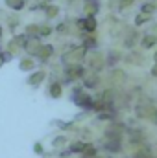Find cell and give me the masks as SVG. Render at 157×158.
<instances>
[{
    "label": "cell",
    "mask_w": 157,
    "mask_h": 158,
    "mask_svg": "<svg viewBox=\"0 0 157 158\" xmlns=\"http://www.w3.org/2000/svg\"><path fill=\"white\" fill-rule=\"evenodd\" d=\"M67 143V138L65 136H57L56 140H52V145L54 147H61V145H65Z\"/></svg>",
    "instance_id": "5"
},
{
    "label": "cell",
    "mask_w": 157,
    "mask_h": 158,
    "mask_svg": "<svg viewBox=\"0 0 157 158\" xmlns=\"http://www.w3.org/2000/svg\"><path fill=\"white\" fill-rule=\"evenodd\" d=\"M43 79H44V72H37V74H34L32 77L28 79V85H32V86H37Z\"/></svg>",
    "instance_id": "1"
},
{
    "label": "cell",
    "mask_w": 157,
    "mask_h": 158,
    "mask_svg": "<svg viewBox=\"0 0 157 158\" xmlns=\"http://www.w3.org/2000/svg\"><path fill=\"white\" fill-rule=\"evenodd\" d=\"M155 63H157V53H155Z\"/></svg>",
    "instance_id": "10"
},
{
    "label": "cell",
    "mask_w": 157,
    "mask_h": 158,
    "mask_svg": "<svg viewBox=\"0 0 157 158\" xmlns=\"http://www.w3.org/2000/svg\"><path fill=\"white\" fill-rule=\"evenodd\" d=\"M34 151H35V155H44V149H43V145H41V143H35V145H34Z\"/></svg>",
    "instance_id": "7"
},
{
    "label": "cell",
    "mask_w": 157,
    "mask_h": 158,
    "mask_svg": "<svg viewBox=\"0 0 157 158\" xmlns=\"http://www.w3.org/2000/svg\"><path fill=\"white\" fill-rule=\"evenodd\" d=\"M85 85H87V86H96V77H89L85 81Z\"/></svg>",
    "instance_id": "8"
},
{
    "label": "cell",
    "mask_w": 157,
    "mask_h": 158,
    "mask_svg": "<svg viewBox=\"0 0 157 158\" xmlns=\"http://www.w3.org/2000/svg\"><path fill=\"white\" fill-rule=\"evenodd\" d=\"M11 7H15V9H20L22 7V4H24V0H6Z\"/></svg>",
    "instance_id": "6"
},
{
    "label": "cell",
    "mask_w": 157,
    "mask_h": 158,
    "mask_svg": "<svg viewBox=\"0 0 157 158\" xmlns=\"http://www.w3.org/2000/svg\"><path fill=\"white\" fill-rule=\"evenodd\" d=\"M50 96L52 98H59L61 96V85L59 83H52L50 85Z\"/></svg>",
    "instance_id": "3"
},
{
    "label": "cell",
    "mask_w": 157,
    "mask_h": 158,
    "mask_svg": "<svg viewBox=\"0 0 157 158\" xmlns=\"http://www.w3.org/2000/svg\"><path fill=\"white\" fill-rule=\"evenodd\" d=\"M152 74H154V76H157V66L154 68V70H152Z\"/></svg>",
    "instance_id": "9"
},
{
    "label": "cell",
    "mask_w": 157,
    "mask_h": 158,
    "mask_svg": "<svg viewBox=\"0 0 157 158\" xmlns=\"http://www.w3.org/2000/svg\"><path fill=\"white\" fill-rule=\"evenodd\" d=\"M85 147H87V143H83V142H76V143H72V145L69 147V151H70V153H81V155H83Z\"/></svg>",
    "instance_id": "2"
},
{
    "label": "cell",
    "mask_w": 157,
    "mask_h": 158,
    "mask_svg": "<svg viewBox=\"0 0 157 158\" xmlns=\"http://www.w3.org/2000/svg\"><path fill=\"white\" fill-rule=\"evenodd\" d=\"M81 158H89V156H81Z\"/></svg>",
    "instance_id": "12"
},
{
    "label": "cell",
    "mask_w": 157,
    "mask_h": 158,
    "mask_svg": "<svg viewBox=\"0 0 157 158\" xmlns=\"http://www.w3.org/2000/svg\"><path fill=\"white\" fill-rule=\"evenodd\" d=\"M34 68V61L32 59H22L20 61V70H32Z\"/></svg>",
    "instance_id": "4"
},
{
    "label": "cell",
    "mask_w": 157,
    "mask_h": 158,
    "mask_svg": "<svg viewBox=\"0 0 157 158\" xmlns=\"http://www.w3.org/2000/svg\"><path fill=\"white\" fill-rule=\"evenodd\" d=\"M0 37H2V30H0Z\"/></svg>",
    "instance_id": "11"
}]
</instances>
